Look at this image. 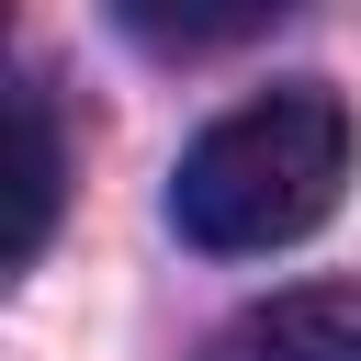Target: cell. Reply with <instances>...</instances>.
Wrapping results in <instances>:
<instances>
[{"instance_id": "7a4b0ae2", "label": "cell", "mask_w": 361, "mask_h": 361, "mask_svg": "<svg viewBox=\"0 0 361 361\" xmlns=\"http://www.w3.org/2000/svg\"><path fill=\"white\" fill-rule=\"evenodd\" d=\"M214 361H361V282H293L271 305H248Z\"/></svg>"}, {"instance_id": "3957f363", "label": "cell", "mask_w": 361, "mask_h": 361, "mask_svg": "<svg viewBox=\"0 0 361 361\" xmlns=\"http://www.w3.org/2000/svg\"><path fill=\"white\" fill-rule=\"evenodd\" d=\"M56 192H68V135H56V90L34 68H11V237L0 259L34 271L45 237H56Z\"/></svg>"}, {"instance_id": "6da1fadb", "label": "cell", "mask_w": 361, "mask_h": 361, "mask_svg": "<svg viewBox=\"0 0 361 361\" xmlns=\"http://www.w3.org/2000/svg\"><path fill=\"white\" fill-rule=\"evenodd\" d=\"M350 102L327 79H282L237 113H214L180 169H169V226L214 259H271L293 237H316L350 192Z\"/></svg>"}]
</instances>
